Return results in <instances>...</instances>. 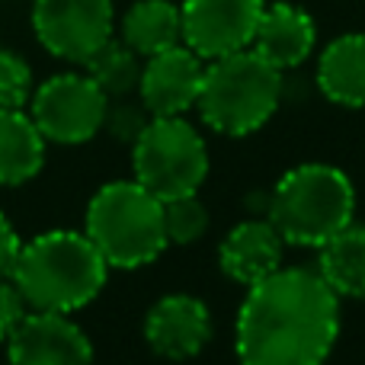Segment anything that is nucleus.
Segmentation results:
<instances>
[{"instance_id":"nucleus-4","label":"nucleus","mask_w":365,"mask_h":365,"mask_svg":"<svg viewBox=\"0 0 365 365\" xmlns=\"http://www.w3.org/2000/svg\"><path fill=\"white\" fill-rule=\"evenodd\" d=\"M87 237L109 269H138L170 247L164 227V199L138 180L106 182L87 205Z\"/></svg>"},{"instance_id":"nucleus-12","label":"nucleus","mask_w":365,"mask_h":365,"mask_svg":"<svg viewBox=\"0 0 365 365\" xmlns=\"http://www.w3.org/2000/svg\"><path fill=\"white\" fill-rule=\"evenodd\" d=\"M145 340L164 359H192L212 340V314L195 295H167L148 311Z\"/></svg>"},{"instance_id":"nucleus-20","label":"nucleus","mask_w":365,"mask_h":365,"mask_svg":"<svg viewBox=\"0 0 365 365\" xmlns=\"http://www.w3.org/2000/svg\"><path fill=\"white\" fill-rule=\"evenodd\" d=\"M164 227L167 240L180 247H189L208 231V208L195 192L177 195V199L164 202Z\"/></svg>"},{"instance_id":"nucleus-17","label":"nucleus","mask_w":365,"mask_h":365,"mask_svg":"<svg viewBox=\"0 0 365 365\" xmlns=\"http://www.w3.org/2000/svg\"><path fill=\"white\" fill-rule=\"evenodd\" d=\"M122 42L141 58L182 45V6L173 0H138L122 16Z\"/></svg>"},{"instance_id":"nucleus-15","label":"nucleus","mask_w":365,"mask_h":365,"mask_svg":"<svg viewBox=\"0 0 365 365\" xmlns=\"http://www.w3.org/2000/svg\"><path fill=\"white\" fill-rule=\"evenodd\" d=\"M317 87L330 103L365 106V32H346L321 51Z\"/></svg>"},{"instance_id":"nucleus-23","label":"nucleus","mask_w":365,"mask_h":365,"mask_svg":"<svg viewBox=\"0 0 365 365\" xmlns=\"http://www.w3.org/2000/svg\"><path fill=\"white\" fill-rule=\"evenodd\" d=\"M29 304H26L23 292L16 289L13 279H0V343H6L13 336V330L19 327L26 314H29Z\"/></svg>"},{"instance_id":"nucleus-7","label":"nucleus","mask_w":365,"mask_h":365,"mask_svg":"<svg viewBox=\"0 0 365 365\" xmlns=\"http://www.w3.org/2000/svg\"><path fill=\"white\" fill-rule=\"evenodd\" d=\"M109 96L90 81V74H55L32 93V119L45 141L83 145L106 125Z\"/></svg>"},{"instance_id":"nucleus-6","label":"nucleus","mask_w":365,"mask_h":365,"mask_svg":"<svg viewBox=\"0 0 365 365\" xmlns=\"http://www.w3.org/2000/svg\"><path fill=\"white\" fill-rule=\"evenodd\" d=\"M135 180L158 199L199 192L208 177L205 138L182 115H154L132 145Z\"/></svg>"},{"instance_id":"nucleus-8","label":"nucleus","mask_w":365,"mask_h":365,"mask_svg":"<svg viewBox=\"0 0 365 365\" xmlns=\"http://www.w3.org/2000/svg\"><path fill=\"white\" fill-rule=\"evenodd\" d=\"M32 29L45 51L83 64L113 38V0H32Z\"/></svg>"},{"instance_id":"nucleus-11","label":"nucleus","mask_w":365,"mask_h":365,"mask_svg":"<svg viewBox=\"0 0 365 365\" xmlns=\"http://www.w3.org/2000/svg\"><path fill=\"white\" fill-rule=\"evenodd\" d=\"M205 58H199L186 42L158 51L141 68L138 93L151 115H182L199 103Z\"/></svg>"},{"instance_id":"nucleus-16","label":"nucleus","mask_w":365,"mask_h":365,"mask_svg":"<svg viewBox=\"0 0 365 365\" xmlns=\"http://www.w3.org/2000/svg\"><path fill=\"white\" fill-rule=\"evenodd\" d=\"M45 164V135L23 109H0V186H23Z\"/></svg>"},{"instance_id":"nucleus-5","label":"nucleus","mask_w":365,"mask_h":365,"mask_svg":"<svg viewBox=\"0 0 365 365\" xmlns=\"http://www.w3.org/2000/svg\"><path fill=\"white\" fill-rule=\"evenodd\" d=\"M282 100V71L257 55L253 48L215 58L205 64L202 93L195 109L221 135H250L272 119Z\"/></svg>"},{"instance_id":"nucleus-3","label":"nucleus","mask_w":365,"mask_h":365,"mask_svg":"<svg viewBox=\"0 0 365 365\" xmlns=\"http://www.w3.org/2000/svg\"><path fill=\"white\" fill-rule=\"evenodd\" d=\"M356 189L340 167L302 164L289 170L269 192L266 218L285 244L324 247L334 234L353 225Z\"/></svg>"},{"instance_id":"nucleus-9","label":"nucleus","mask_w":365,"mask_h":365,"mask_svg":"<svg viewBox=\"0 0 365 365\" xmlns=\"http://www.w3.org/2000/svg\"><path fill=\"white\" fill-rule=\"evenodd\" d=\"M266 0H182V42L205 61L253 45Z\"/></svg>"},{"instance_id":"nucleus-1","label":"nucleus","mask_w":365,"mask_h":365,"mask_svg":"<svg viewBox=\"0 0 365 365\" xmlns=\"http://www.w3.org/2000/svg\"><path fill=\"white\" fill-rule=\"evenodd\" d=\"M340 336V295L321 272L276 269L237 311L240 365H324Z\"/></svg>"},{"instance_id":"nucleus-24","label":"nucleus","mask_w":365,"mask_h":365,"mask_svg":"<svg viewBox=\"0 0 365 365\" xmlns=\"http://www.w3.org/2000/svg\"><path fill=\"white\" fill-rule=\"evenodd\" d=\"M19 253H23V240H19V234L6 221V215L0 212V279H13Z\"/></svg>"},{"instance_id":"nucleus-14","label":"nucleus","mask_w":365,"mask_h":365,"mask_svg":"<svg viewBox=\"0 0 365 365\" xmlns=\"http://www.w3.org/2000/svg\"><path fill=\"white\" fill-rule=\"evenodd\" d=\"M314 42H317V26L311 19V13H304L295 4L279 0V4H266L250 48L263 61H269L276 71H289L298 68L302 61H308V55L314 51Z\"/></svg>"},{"instance_id":"nucleus-18","label":"nucleus","mask_w":365,"mask_h":365,"mask_svg":"<svg viewBox=\"0 0 365 365\" xmlns=\"http://www.w3.org/2000/svg\"><path fill=\"white\" fill-rule=\"evenodd\" d=\"M317 259L321 279L346 298H365V227L349 225L327 240Z\"/></svg>"},{"instance_id":"nucleus-19","label":"nucleus","mask_w":365,"mask_h":365,"mask_svg":"<svg viewBox=\"0 0 365 365\" xmlns=\"http://www.w3.org/2000/svg\"><path fill=\"white\" fill-rule=\"evenodd\" d=\"M83 64H87L90 81H93L109 100H113V96L122 100V96L135 93L141 83V68H145L141 55L135 48H128L122 38H109V42L100 45Z\"/></svg>"},{"instance_id":"nucleus-2","label":"nucleus","mask_w":365,"mask_h":365,"mask_svg":"<svg viewBox=\"0 0 365 365\" xmlns=\"http://www.w3.org/2000/svg\"><path fill=\"white\" fill-rule=\"evenodd\" d=\"M109 263L87 231H45L23 244L13 282L32 311L71 314L103 292Z\"/></svg>"},{"instance_id":"nucleus-22","label":"nucleus","mask_w":365,"mask_h":365,"mask_svg":"<svg viewBox=\"0 0 365 365\" xmlns=\"http://www.w3.org/2000/svg\"><path fill=\"white\" fill-rule=\"evenodd\" d=\"M151 119H154V115L145 109V103H141V106L119 103V106H109L106 125H103V128H106L115 141H122V145H135V141H138V135L145 132Z\"/></svg>"},{"instance_id":"nucleus-21","label":"nucleus","mask_w":365,"mask_h":365,"mask_svg":"<svg viewBox=\"0 0 365 365\" xmlns=\"http://www.w3.org/2000/svg\"><path fill=\"white\" fill-rule=\"evenodd\" d=\"M32 93L29 64L16 51H0V109H23Z\"/></svg>"},{"instance_id":"nucleus-10","label":"nucleus","mask_w":365,"mask_h":365,"mask_svg":"<svg viewBox=\"0 0 365 365\" xmlns=\"http://www.w3.org/2000/svg\"><path fill=\"white\" fill-rule=\"evenodd\" d=\"M10 365H93L90 336L55 311H32L6 340Z\"/></svg>"},{"instance_id":"nucleus-13","label":"nucleus","mask_w":365,"mask_h":365,"mask_svg":"<svg viewBox=\"0 0 365 365\" xmlns=\"http://www.w3.org/2000/svg\"><path fill=\"white\" fill-rule=\"evenodd\" d=\"M282 253L285 240L276 231V225L269 218H250L227 231V237L218 247V263L227 279L250 289L276 269H282Z\"/></svg>"}]
</instances>
